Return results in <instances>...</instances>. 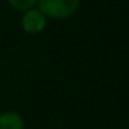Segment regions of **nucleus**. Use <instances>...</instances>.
<instances>
[{
  "mask_svg": "<svg viewBox=\"0 0 129 129\" xmlns=\"http://www.w3.org/2000/svg\"><path fill=\"white\" fill-rule=\"evenodd\" d=\"M37 5L45 17L66 18L78 10L80 0H37Z\"/></svg>",
  "mask_w": 129,
  "mask_h": 129,
  "instance_id": "obj_1",
  "label": "nucleus"
},
{
  "mask_svg": "<svg viewBox=\"0 0 129 129\" xmlns=\"http://www.w3.org/2000/svg\"><path fill=\"white\" fill-rule=\"evenodd\" d=\"M46 25V17L38 8H30L23 12L22 17V28L27 33H40Z\"/></svg>",
  "mask_w": 129,
  "mask_h": 129,
  "instance_id": "obj_2",
  "label": "nucleus"
},
{
  "mask_svg": "<svg viewBox=\"0 0 129 129\" xmlns=\"http://www.w3.org/2000/svg\"><path fill=\"white\" fill-rule=\"evenodd\" d=\"M0 129H25L23 118L15 111H7L0 114Z\"/></svg>",
  "mask_w": 129,
  "mask_h": 129,
  "instance_id": "obj_3",
  "label": "nucleus"
},
{
  "mask_svg": "<svg viewBox=\"0 0 129 129\" xmlns=\"http://www.w3.org/2000/svg\"><path fill=\"white\" fill-rule=\"evenodd\" d=\"M7 2L17 12H27L30 8H33L35 4H37V0H7Z\"/></svg>",
  "mask_w": 129,
  "mask_h": 129,
  "instance_id": "obj_4",
  "label": "nucleus"
}]
</instances>
